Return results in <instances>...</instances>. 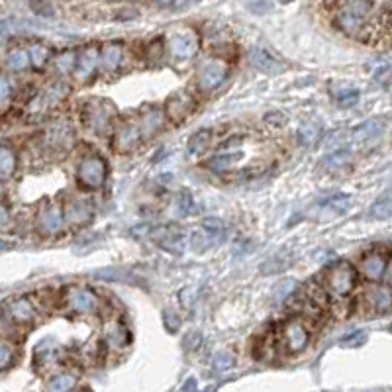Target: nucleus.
I'll return each instance as SVG.
<instances>
[{
  "label": "nucleus",
  "mask_w": 392,
  "mask_h": 392,
  "mask_svg": "<svg viewBox=\"0 0 392 392\" xmlns=\"http://www.w3.org/2000/svg\"><path fill=\"white\" fill-rule=\"evenodd\" d=\"M102 340L110 349H124L130 343V329L120 320H108L102 328Z\"/></svg>",
  "instance_id": "dca6fc26"
},
{
  "label": "nucleus",
  "mask_w": 392,
  "mask_h": 392,
  "mask_svg": "<svg viewBox=\"0 0 392 392\" xmlns=\"http://www.w3.org/2000/svg\"><path fill=\"white\" fill-rule=\"evenodd\" d=\"M101 65V50L96 45H89L81 53H76V61H75V76L81 81V83H87L90 81L96 69Z\"/></svg>",
  "instance_id": "f8f14e48"
},
{
  "label": "nucleus",
  "mask_w": 392,
  "mask_h": 392,
  "mask_svg": "<svg viewBox=\"0 0 392 392\" xmlns=\"http://www.w3.org/2000/svg\"><path fill=\"white\" fill-rule=\"evenodd\" d=\"M271 8H273L271 0H251L249 4V10L255 14H267Z\"/></svg>",
  "instance_id": "de8ad7c7"
},
{
  "label": "nucleus",
  "mask_w": 392,
  "mask_h": 392,
  "mask_svg": "<svg viewBox=\"0 0 392 392\" xmlns=\"http://www.w3.org/2000/svg\"><path fill=\"white\" fill-rule=\"evenodd\" d=\"M322 136V126L316 122H306L300 130H298V141L302 143L304 147L314 145L318 139Z\"/></svg>",
  "instance_id": "cd10ccee"
},
{
  "label": "nucleus",
  "mask_w": 392,
  "mask_h": 392,
  "mask_svg": "<svg viewBox=\"0 0 392 392\" xmlns=\"http://www.w3.org/2000/svg\"><path fill=\"white\" fill-rule=\"evenodd\" d=\"M391 212L392 208H391V196H389V192L371 206V216L377 218V220H389V218H391Z\"/></svg>",
  "instance_id": "c9c22d12"
},
{
  "label": "nucleus",
  "mask_w": 392,
  "mask_h": 392,
  "mask_svg": "<svg viewBox=\"0 0 392 392\" xmlns=\"http://www.w3.org/2000/svg\"><path fill=\"white\" fill-rule=\"evenodd\" d=\"M75 61H76V53L75 51H63V53H59L57 57H55V69L61 73V75H67V73H71L73 69H75Z\"/></svg>",
  "instance_id": "72a5a7b5"
},
{
  "label": "nucleus",
  "mask_w": 392,
  "mask_h": 392,
  "mask_svg": "<svg viewBox=\"0 0 392 392\" xmlns=\"http://www.w3.org/2000/svg\"><path fill=\"white\" fill-rule=\"evenodd\" d=\"M12 99V87L8 83V79L0 76V108H4Z\"/></svg>",
  "instance_id": "37998d69"
},
{
  "label": "nucleus",
  "mask_w": 392,
  "mask_h": 392,
  "mask_svg": "<svg viewBox=\"0 0 392 392\" xmlns=\"http://www.w3.org/2000/svg\"><path fill=\"white\" fill-rule=\"evenodd\" d=\"M2 314L4 318L14 324V326H30L38 312H36V306L32 302L30 296H16V298H8L4 306H2Z\"/></svg>",
  "instance_id": "6e6552de"
},
{
  "label": "nucleus",
  "mask_w": 392,
  "mask_h": 392,
  "mask_svg": "<svg viewBox=\"0 0 392 392\" xmlns=\"http://www.w3.org/2000/svg\"><path fill=\"white\" fill-rule=\"evenodd\" d=\"M349 203H351V198L347 194L336 192V194H331L328 200L324 203V208L329 210V212H333V214H343V212H347Z\"/></svg>",
  "instance_id": "c756f323"
},
{
  "label": "nucleus",
  "mask_w": 392,
  "mask_h": 392,
  "mask_svg": "<svg viewBox=\"0 0 392 392\" xmlns=\"http://www.w3.org/2000/svg\"><path fill=\"white\" fill-rule=\"evenodd\" d=\"M4 65H6V69L12 71V73H22V71L28 69V65H30L28 51H24L22 48H14V50H10L6 53Z\"/></svg>",
  "instance_id": "393cba45"
},
{
  "label": "nucleus",
  "mask_w": 392,
  "mask_h": 392,
  "mask_svg": "<svg viewBox=\"0 0 392 392\" xmlns=\"http://www.w3.org/2000/svg\"><path fill=\"white\" fill-rule=\"evenodd\" d=\"M203 228L210 234V236H216V238H222L224 231H226V226L220 218H206L203 222ZM224 240V238H222Z\"/></svg>",
  "instance_id": "ea45409f"
},
{
  "label": "nucleus",
  "mask_w": 392,
  "mask_h": 392,
  "mask_svg": "<svg viewBox=\"0 0 392 392\" xmlns=\"http://www.w3.org/2000/svg\"><path fill=\"white\" fill-rule=\"evenodd\" d=\"M2 192H4V189H2V183H0V194H2Z\"/></svg>",
  "instance_id": "603ef678"
},
{
  "label": "nucleus",
  "mask_w": 392,
  "mask_h": 392,
  "mask_svg": "<svg viewBox=\"0 0 392 392\" xmlns=\"http://www.w3.org/2000/svg\"><path fill=\"white\" fill-rule=\"evenodd\" d=\"M357 285V271H355L351 263L347 261H340L333 267H329L328 275H326V289H328L333 296H347L353 291Z\"/></svg>",
  "instance_id": "423d86ee"
},
{
  "label": "nucleus",
  "mask_w": 392,
  "mask_h": 392,
  "mask_svg": "<svg viewBox=\"0 0 392 392\" xmlns=\"http://www.w3.org/2000/svg\"><path fill=\"white\" fill-rule=\"evenodd\" d=\"M32 10L39 16H51L53 14V8L48 0H32Z\"/></svg>",
  "instance_id": "49530a36"
},
{
  "label": "nucleus",
  "mask_w": 392,
  "mask_h": 392,
  "mask_svg": "<svg viewBox=\"0 0 392 392\" xmlns=\"http://www.w3.org/2000/svg\"><path fill=\"white\" fill-rule=\"evenodd\" d=\"M212 363H214L216 371L224 373V371H229V369L234 367L236 357H234V353L228 351V349H222V351L214 353V357H212Z\"/></svg>",
  "instance_id": "e433bc0d"
},
{
  "label": "nucleus",
  "mask_w": 392,
  "mask_h": 392,
  "mask_svg": "<svg viewBox=\"0 0 392 392\" xmlns=\"http://www.w3.org/2000/svg\"><path fill=\"white\" fill-rule=\"evenodd\" d=\"M67 94H69V87L65 83H53L32 99L30 106H28V116L32 120L43 118L50 110L57 108L67 99Z\"/></svg>",
  "instance_id": "39448f33"
},
{
  "label": "nucleus",
  "mask_w": 392,
  "mask_h": 392,
  "mask_svg": "<svg viewBox=\"0 0 392 392\" xmlns=\"http://www.w3.org/2000/svg\"><path fill=\"white\" fill-rule=\"evenodd\" d=\"M161 55H163V43L161 41H153L147 45V50H145V57L155 63V61H159L161 59Z\"/></svg>",
  "instance_id": "a18cd8bd"
},
{
  "label": "nucleus",
  "mask_w": 392,
  "mask_h": 392,
  "mask_svg": "<svg viewBox=\"0 0 392 392\" xmlns=\"http://www.w3.org/2000/svg\"><path fill=\"white\" fill-rule=\"evenodd\" d=\"M361 271L369 280H380L389 271V255L371 251L361 259Z\"/></svg>",
  "instance_id": "f3484780"
},
{
  "label": "nucleus",
  "mask_w": 392,
  "mask_h": 392,
  "mask_svg": "<svg viewBox=\"0 0 392 392\" xmlns=\"http://www.w3.org/2000/svg\"><path fill=\"white\" fill-rule=\"evenodd\" d=\"M192 112H194V99L189 90H177L165 102V114L175 124H183Z\"/></svg>",
  "instance_id": "9d476101"
},
{
  "label": "nucleus",
  "mask_w": 392,
  "mask_h": 392,
  "mask_svg": "<svg viewBox=\"0 0 392 392\" xmlns=\"http://www.w3.org/2000/svg\"><path fill=\"white\" fill-rule=\"evenodd\" d=\"M194 210V198L190 194V190L183 189L177 196V212L178 216H189Z\"/></svg>",
  "instance_id": "4c0bfd02"
},
{
  "label": "nucleus",
  "mask_w": 392,
  "mask_h": 392,
  "mask_svg": "<svg viewBox=\"0 0 392 392\" xmlns=\"http://www.w3.org/2000/svg\"><path fill=\"white\" fill-rule=\"evenodd\" d=\"M373 10V0H347L338 14V28L347 36H357Z\"/></svg>",
  "instance_id": "7ed1b4c3"
},
{
  "label": "nucleus",
  "mask_w": 392,
  "mask_h": 392,
  "mask_svg": "<svg viewBox=\"0 0 392 392\" xmlns=\"http://www.w3.org/2000/svg\"><path fill=\"white\" fill-rule=\"evenodd\" d=\"M210 139H212V132H210V130L196 132V134L189 139V152L192 153V155H198V153L206 152V147L210 145Z\"/></svg>",
  "instance_id": "c85d7f7f"
},
{
  "label": "nucleus",
  "mask_w": 392,
  "mask_h": 392,
  "mask_svg": "<svg viewBox=\"0 0 392 392\" xmlns=\"http://www.w3.org/2000/svg\"><path fill=\"white\" fill-rule=\"evenodd\" d=\"M10 226V214L6 210V206L0 204V229H6Z\"/></svg>",
  "instance_id": "09e8293b"
},
{
  "label": "nucleus",
  "mask_w": 392,
  "mask_h": 392,
  "mask_svg": "<svg viewBox=\"0 0 392 392\" xmlns=\"http://www.w3.org/2000/svg\"><path fill=\"white\" fill-rule=\"evenodd\" d=\"M75 382H76L75 375H71V373H61V375L53 377V379L48 382V389L57 392L71 391V389H75Z\"/></svg>",
  "instance_id": "473e14b6"
},
{
  "label": "nucleus",
  "mask_w": 392,
  "mask_h": 392,
  "mask_svg": "<svg viewBox=\"0 0 392 392\" xmlns=\"http://www.w3.org/2000/svg\"><path fill=\"white\" fill-rule=\"evenodd\" d=\"M228 75V65L224 59L220 57H210L203 61V65L198 67V73H196V83H198V89L203 92H212L216 90Z\"/></svg>",
  "instance_id": "0eeeda50"
},
{
  "label": "nucleus",
  "mask_w": 392,
  "mask_h": 392,
  "mask_svg": "<svg viewBox=\"0 0 392 392\" xmlns=\"http://www.w3.org/2000/svg\"><path fill=\"white\" fill-rule=\"evenodd\" d=\"M57 359V347H45V343H39L36 347V353H34V363L38 367H45L50 363H55Z\"/></svg>",
  "instance_id": "2f4dec72"
},
{
  "label": "nucleus",
  "mask_w": 392,
  "mask_h": 392,
  "mask_svg": "<svg viewBox=\"0 0 392 392\" xmlns=\"http://www.w3.org/2000/svg\"><path fill=\"white\" fill-rule=\"evenodd\" d=\"M38 228L43 236H55L63 229V210L53 204H41L38 210Z\"/></svg>",
  "instance_id": "ddd939ff"
},
{
  "label": "nucleus",
  "mask_w": 392,
  "mask_h": 392,
  "mask_svg": "<svg viewBox=\"0 0 392 392\" xmlns=\"http://www.w3.org/2000/svg\"><path fill=\"white\" fill-rule=\"evenodd\" d=\"M75 145V132L69 122H53L41 134V147L51 157H59L73 149Z\"/></svg>",
  "instance_id": "f03ea898"
},
{
  "label": "nucleus",
  "mask_w": 392,
  "mask_h": 392,
  "mask_svg": "<svg viewBox=\"0 0 392 392\" xmlns=\"http://www.w3.org/2000/svg\"><path fill=\"white\" fill-rule=\"evenodd\" d=\"M169 50H171L175 59H180V61L190 59L198 51V38H196L194 32L175 34V36H171V39H169Z\"/></svg>",
  "instance_id": "2eb2a0df"
},
{
  "label": "nucleus",
  "mask_w": 392,
  "mask_h": 392,
  "mask_svg": "<svg viewBox=\"0 0 392 392\" xmlns=\"http://www.w3.org/2000/svg\"><path fill=\"white\" fill-rule=\"evenodd\" d=\"M308 342H310V331L298 318H291L282 326V343L289 353H300L302 349H306Z\"/></svg>",
  "instance_id": "9b49d317"
},
{
  "label": "nucleus",
  "mask_w": 392,
  "mask_h": 392,
  "mask_svg": "<svg viewBox=\"0 0 392 392\" xmlns=\"http://www.w3.org/2000/svg\"><path fill=\"white\" fill-rule=\"evenodd\" d=\"M304 298L308 302L314 304V306H318V308H324L326 300H328V294H326V291L322 287H318L314 282H308L306 289H304Z\"/></svg>",
  "instance_id": "7c9ffc66"
},
{
  "label": "nucleus",
  "mask_w": 392,
  "mask_h": 392,
  "mask_svg": "<svg viewBox=\"0 0 392 392\" xmlns=\"http://www.w3.org/2000/svg\"><path fill=\"white\" fill-rule=\"evenodd\" d=\"M65 222L73 224V226H85L92 220V208L87 200L81 198H73L71 203L65 206L63 210Z\"/></svg>",
  "instance_id": "a211bd4d"
},
{
  "label": "nucleus",
  "mask_w": 392,
  "mask_h": 392,
  "mask_svg": "<svg viewBox=\"0 0 392 392\" xmlns=\"http://www.w3.org/2000/svg\"><path fill=\"white\" fill-rule=\"evenodd\" d=\"M18 157L8 143H0V178H10L16 173Z\"/></svg>",
  "instance_id": "5701e85b"
},
{
  "label": "nucleus",
  "mask_w": 392,
  "mask_h": 392,
  "mask_svg": "<svg viewBox=\"0 0 392 392\" xmlns=\"http://www.w3.org/2000/svg\"><path fill=\"white\" fill-rule=\"evenodd\" d=\"M28 57H30V63L34 65V69L41 71V69L48 65V61H50L51 50L48 48V45H43V43L36 41V43H32V45H30Z\"/></svg>",
  "instance_id": "a878e982"
},
{
  "label": "nucleus",
  "mask_w": 392,
  "mask_h": 392,
  "mask_svg": "<svg viewBox=\"0 0 392 392\" xmlns=\"http://www.w3.org/2000/svg\"><path fill=\"white\" fill-rule=\"evenodd\" d=\"M139 141H141V134H139V126L134 120L124 122L122 126L116 127L112 143H114V149L118 153L134 152L139 145Z\"/></svg>",
  "instance_id": "4468645a"
},
{
  "label": "nucleus",
  "mask_w": 392,
  "mask_h": 392,
  "mask_svg": "<svg viewBox=\"0 0 392 392\" xmlns=\"http://www.w3.org/2000/svg\"><path fill=\"white\" fill-rule=\"evenodd\" d=\"M241 155H238V153H222V155H216V157H212L208 163H206V167L210 169V171H214V173H226V171H229L234 165L240 161Z\"/></svg>",
  "instance_id": "bb28decb"
},
{
  "label": "nucleus",
  "mask_w": 392,
  "mask_h": 392,
  "mask_svg": "<svg viewBox=\"0 0 392 392\" xmlns=\"http://www.w3.org/2000/svg\"><path fill=\"white\" fill-rule=\"evenodd\" d=\"M349 152H336V153H331L329 157H326L324 159V167L328 169L329 173H336V171H340V169H343L345 165L349 163Z\"/></svg>",
  "instance_id": "f704fd0d"
},
{
  "label": "nucleus",
  "mask_w": 392,
  "mask_h": 392,
  "mask_svg": "<svg viewBox=\"0 0 392 392\" xmlns=\"http://www.w3.org/2000/svg\"><path fill=\"white\" fill-rule=\"evenodd\" d=\"M163 326L167 331H171V333H175L178 328H180V318L177 314H173V312H169V310H165L163 312Z\"/></svg>",
  "instance_id": "c03bdc74"
},
{
  "label": "nucleus",
  "mask_w": 392,
  "mask_h": 392,
  "mask_svg": "<svg viewBox=\"0 0 392 392\" xmlns=\"http://www.w3.org/2000/svg\"><path fill=\"white\" fill-rule=\"evenodd\" d=\"M116 118V106L106 99H92L83 106V126L94 134H108Z\"/></svg>",
  "instance_id": "f257e3e1"
},
{
  "label": "nucleus",
  "mask_w": 392,
  "mask_h": 392,
  "mask_svg": "<svg viewBox=\"0 0 392 392\" xmlns=\"http://www.w3.org/2000/svg\"><path fill=\"white\" fill-rule=\"evenodd\" d=\"M124 59V45L122 43H108L101 51V65L106 73H114Z\"/></svg>",
  "instance_id": "412c9836"
},
{
  "label": "nucleus",
  "mask_w": 392,
  "mask_h": 392,
  "mask_svg": "<svg viewBox=\"0 0 392 392\" xmlns=\"http://www.w3.org/2000/svg\"><path fill=\"white\" fill-rule=\"evenodd\" d=\"M180 389H183V391H196V380L190 377V379H187V382H185Z\"/></svg>",
  "instance_id": "8fccbe9b"
},
{
  "label": "nucleus",
  "mask_w": 392,
  "mask_h": 392,
  "mask_svg": "<svg viewBox=\"0 0 392 392\" xmlns=\"http://www.w3.org/2000/svg\"><path fill=\"white\" fill-rule=\"evenodd\" d=\"M336 101L340 102L342 106L349 108V106H355L359 102V90L357 89H342L336 92Z\"/></svg>",
  "instance_id": "58836bf2"
},
{
  "label": "nucleus",
  "mask_w": 392,
  "mask_h": 392,
  "mask_svg": "<svg viewBox=\"0 0 392 392\" xmlns=\"http://www.w3.org/2000/svg\"><path fill=\"white\" fill-rule=\"evenodd\" d=\"M380 134H382V124L379 120H367L351 132V141L355 145H365V143H373Z\"/></svg>",
  "instance_id": "6ab92c4d"
},
{
  "label": "nucleus",
  "mask_w": 392,
  "mask_h": 392,
  "mask_svg": "<svg viewBox=\"0 0 392 392\" xmlns=\"http://www.w3.org/2000/svg\"><path fill=\"white\" fill-rule=\"evenodd\" d=\"M365 340H367V333H365L363 329H355V331H351L349 336L343 338L342 345L343 347H359Z\"/></svg>",
  "instance_id": "79ce46f5"
},
{
  "label": "nucleus",
  "mask_w": 392,
  "mask_h": 392,
  "mask_svg": "<svg viewBox=\"0 0 392 392\" xmlns=\"http://www.w3.org/2000/svg\"><path fill=\"white\" fill-rule=\"evenodd\" d=\"M63 302L69 314L85 316V314H94V312L99 310L101 298H99L96 292L89 289V287L71 285V287L65 289Z\"/></svg>",
  "instance_id": "20e7f679"
},
{
  "label": "nucleus",
  "mask_w": 392,
  "mask_h": 392,
  "mask_svg": "<svg viewBox=\"0 0 392 392\" xmlns=\"http://www.w3.org/2000/svg\"><path fill=\"white\" fill-rule=\"evenodd\" d=\"M251 63H254L255 69L263 71V73H269V75H275L278 71H282V65H278L267 51L263 50H254L251 55H249Z\"/></svg>",
  "instance_id": "b1692460"
},
{
  "label": "nucleus",
  "mask_w": 392,
  "mask_h": 392,
  "mask_svg": "<svg viewBox=\"0 0 392 392\" xmlns=\"http://www.w3.org/2000/svg\"><path fill=\"white\" fill-rule=\"evenodd\" d=\"M157 2H159L161 6H167V4H171V2H175V0H157Z\"/></svg>",
  "instance_id": "3c124183"
},
{
  "label": "nucleus",
  "mask_w": 392,
  "mask_h": 392,
  "mask_svg": "<svg viewBox=\"0 0 392 392\" xmlns=\"http://www.w3.org/2000/svg\"><path fill=\"white\" fill-rule=\"evenodd\" d=\"M76 178L85 189H101L106 180V161L101 155H89L79 165Z\"/></svg>",
  "instance_id": "1a4fd4ad"
},
{
  "label": "nucleus",
  "mask_w": 392,
  "mask_h": 392,
  "mask_svg": "<svg viewBox=\"0 0 392 392\" xmlns=\"http://www.w3.org/2000/svg\"><path fill=\"white\" fill-rule=\"evenodd\" d=\"M367 302L379 314H386L391 310V291L389 287H375L367 291Z\"/></svg>",
  "instance_id": "4be33fe9"
},
{
  "label": "nucleus",
  "mask_w": 392,
  "mask_h": 392,
  "mask_svg": "<svg viewBox=\"0 0 392 392\" xmlns=\"http://www.w3.org/2000/svg\"><path fill=\"white\" fill-rule=\"evenodd\" d=\"M161 124H163L161 110H157V108H147V110L141 114V120H139V124H138L141 139L153 138V136L161 130Z\"/></svg>",
  "instance_id": "aec40b11"
},
{
  "label": "nucleus",
  "mask_w": 392,
  "mask_h": 392,
  "mask_svg": "<svg viewBox=\"0 0 392 392\" xmlns=\"http://www.w3.org/2000/svg\"><path fill=\"white\" fill-rule=\"evenodd\" d=\"M14 347L8 342H2L0 340V371L8 369L12 365L14 361Z\"/></svg>",
  "instance_id": "a19ab883"
}]
</instances>
